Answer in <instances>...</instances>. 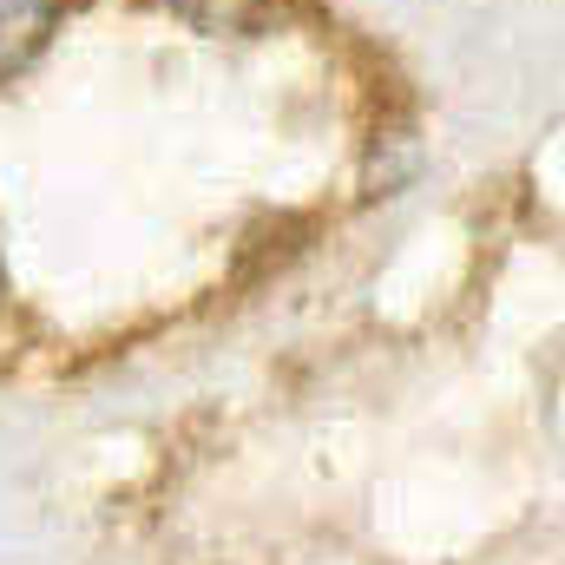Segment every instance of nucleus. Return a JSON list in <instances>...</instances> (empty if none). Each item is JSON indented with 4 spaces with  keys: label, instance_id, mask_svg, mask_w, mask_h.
Instances as JSON below:
<instances>
[{
    "label": "nucleus",
    "instance_id": "1",
    "mask_svg": "<svg viewBox=\"0 0 565 565\" xmlns=\"http://www.w3.org/2000/svg\"><path fill=\"white\" fill-rule=\"evenodd\" d=\"M60 26V0H0V79L26 73Z\"/></svg>",
    "mask_w": 565,
    "mask_h": 565
},
{
    "label": "nucleus",
    "instance_id": "2",
    "mask_svg": "<svg viewBox=\"0 0 565 565\" xmlns=\"http://www.w3.org/2000/svg\"><path fill=\"white\" fill-rule=\"evenodd\" d=\"M178 20H191L198 33H250L270 20V0H164Z\"/></svg>",
    "mask_w": 565,
    "mask_h": 565
},
{
    "label": "nucleus",
    "instance_id": "3",
    "mask_svg": "<svg viewBox=\"0 0 565 565\" xmlns=\"http://www.w3.org/2000/svg\"><path fill=\"white\" fill-rule=\"evenodd\" d=\"M0 296H7V277H0Z\"/></svg>",
    "mask_w": 565,
    "mask_h": 565
}]
</instances>
